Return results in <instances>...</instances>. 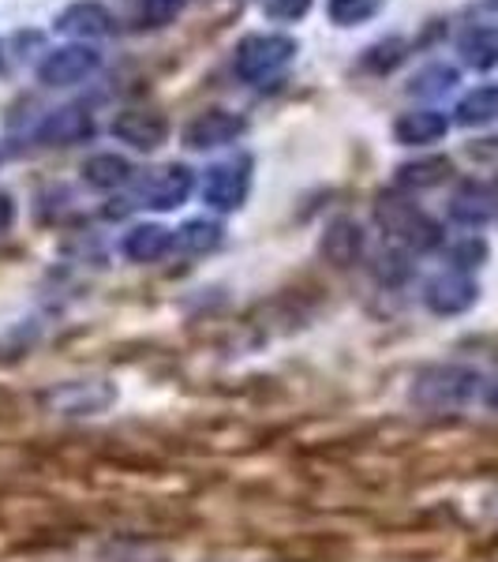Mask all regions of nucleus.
Here are the masks:
<instances>
[{
  "mask_svg": "<svg viewBox=\"0 0 498 562\" xmlns=\"http://www.w3.org/2000/svg\"><path fill=\"white\" fill-rule=\"evenodd\" d=\"M113 135L139 150H150V147H158V143H166L169 121L161 113H154V109H124L113 121Z\"/></svg>",
  "mask_w": 498,
  "mask_h": 562,
  "instance_id": "39448f33",
  "label": "nucleus"
},
{
  "mask_svg": "<svg viewBox=\"0 0 498 562\" xmlns=\"http://www.w3.org/2000/svg\"><path fill=\"white\" fill-rule=\"evenodd\" d=\"M461 57L468 60L473 68L487 71L498 65V26H473V31L461 38Z\"/></svg>",
  "mask_w": 498,
  "mask_h": 562,
  "instance_id": "9d476101",
  "label": "nucleus"
},
{
  "mask_svg": "<svg viewBox=\"0 0 498 562\" xmlns=\"http://www.w3.org/2000/svg\"><path fill=\"white\" fill-rule=\"evenodd\" d=\"M244 192H248V161H225V166H214L211 177H206V188L203 195L211 199L214 206H222V211H229V206H237Z\"/></svg>",
  "mask_w": 498,
  "mask_h": 562,
  "instance_id": "423d86ee",
  "label": "nucleus"
},
{
  "mask_svg": "<svg viewBox=\"0 0 498 562\" xmlns=\"http://www.w3.org/2000/svg\"><path fill=\"white\" fill-rule=\"evenodd\" d=\"M188 188H192V177L180 166L154 169V173L143 180V195L150 199V206H177L180 199L188 195Z\"/></svg>",
  "mask_w": 498,
  "mask_h": 562,
  "instance_id": "1a4fd4ad",
  "label": "nucleus"
},
{
  "mask_svg": "<svg viewBox=\"0 0 498 562\" xmlns=\"http://www.w3.org/2000/svg\"><path fill=\"white\" fill-rule=\"evenodd\" d=\"M296 57V42L288 34H248L237 45V57H233V68L244 83H267L278 71L288 68V60Z\"/></svg>",
  "mask_w": 498,
  "mask_h": 562,
  "instance_id": "f257e3e1",
  "label": "nucleus"
},
{
  "mask_svg": "<svg viewBox=\"0 0 498 562\" xmlns=\"http://www.w3.org/2000/svg\"><path fill=\"white\" fill-rule=\"evenodd\" d=\"M405 60V42L401 38H386L378 45H371L364 53V68H371L375 76H386V71H394L397 65Z\"/></svg>",
  "mask_w": 498,
  "mask_h": 562,
  "instance_id": "4468645a",
  "label": "nucleus"
},
{
  "mask_svg": "<svg viewBox=\"0 0 498 562\" xmlns=\"http://www.w3.org/2000/svg\"><path fill=\"white\" fill-rule=\"evenodd\" d=\"M383 12V0H326V15L338 26H360Z\"/></svg>",
  "mask_w": 498,
  "mask_h": 562,
  "instance_id": "f8f14e48",
  "label": "nucleus"
},
{
  "mask_svg": "<svg viewBox=\"0 0 498 562\" xmlns=\"http://www.w3.org/2000/svg\"><path fill=\"white\" fill-rule=\"evenodd\" d=\"M8 222H12V203L8 195H0V229H8Z\"/></svg>",
  "mask_w": 498,
  "mask_h": 562,
  "instance_id": "4be33fe9",
  "label": "nucleus"
},
{
  "mask_svg": "<svg viewBox=\"0 0 498 562\" xmlns=\"http://www.w3.org/2000/svg\"><path fill=\"white\" fill-rule=\"evenodd\" d=\"M262 12H267V20H274V23H296L312 12V0H267Z\"/></svg>",
  "mask_w": 498,
  "mask_h": 562,
  "instance_id": "6ab92c4d",
  "label": "nucleus"
},
{
  "mask_svg": "<svg viewBox=\"0 0 498 562\" xmlns=\"http://www.w3.org/2000/svg\"><path fill=\"white\" fill-rule=\"evenodd\" d=\"M487 214H491V203H487V195L479 188H465L454 199V217H461V222H484Z\"/></svg>",
  "mask_w": 498,
  "mask_h": 562,
  "instance_id": "a211bd4d",
  "label": "nucleus"
},
{
  "mask_svg": "<svg viewBox=\"0 0 498 562\" xmlns=\"http://www.w3.org/2000/svg\"><path fill=\"white\" fill-rule=\"evenodd\" d=\"M90 132H94V121H90L87 109H57V113H49V121L42 124V143H53V147H71V143H83L90 139Z\"/></svg>",
  "mask_w": 498,
  "mask_h": 562,
  "instance_id": "0eeeda50",
  "label": "nucleus"
},
{
  "mask_svg": "<svg viewBox=\"0 0 498 562\" xmlns=\"http://www.w3.org/2000/svg\"><path fill=\"white\" fill-rule=\"evenodd\" d=\"M57 31L79 42L105 38V34H113V12H109L102 0H76V4H68L57 15Z\"/></svg>",
  "mask_w": 498,
  "mask_h": 562,
  "instance_id": "7ed1b4c3",
  "label": "nucleus"
},
{
  "mask_svg": "<svg viewBox=\"0 0 498 562\" xmlns=\"http://www.w3.org/2000/svg\"><path fill=\"white\" fill-rule=\"evenodd\" d=\"M498 116V87H476L468 90L465 98L457 102V121L461 124H487Z\"/></svg>",
  "mask_w": 498,
  "mask_h": 562,
  "instance_id": "9b49d317",
  "label": "nucleus"
},
{
  "mask_svg": "<svg viewBox=\"0 0 498 562\" xmlns=\"http://www.w3.org/2000/svg\"><path fill=\"white\" fill-rule=\"evenodd\" d=\"M446 116L434 113V109H420V113H405L401 121L394 124V135L397 143H405V147H423V143H434L446 135Z\"/></svg>",
  "mask_w": 498,
  "mask_h": 562,
  "instance_id": "6e6552de",
  "label": "nucleus"
},
{
  "mask_svg": "<svg viewBox=\"0 0 498 562\" xmlns=\"http://www.w3.org/2000/svg\"><path fill=\"white\" fill-rule=\"evenodd\" d=\"M217 225H206V222H192V225H184V233H180V244L184 248H192V251H206V248H214L217 244Z\"/></svg>",
  "mask_w": 498,
  "mask_h": 562,
  "instance_id": "412c9836",
  "label": "nucleus"
},
{
  "mask_svg": "<svg viewBox=\"0 0 498 562\" xmlns=\"http://www.w3.org/2000/svg\"><path fill=\"white\" fill-rule=\"evenodd\" d=\"M184 8V0H143L139 4V26H166L173 23Z\"/></svg>",
  "mask_w": 498,
  "mask_h": 562,
  "instance_id": "f3484780",
  "label": "nucleus"
},
{
  "mask_svg": "<svg viewBox=\"0 0 498 562\" xmlns=\"http://www.w3.org/2000/svg\"><path fill=\"white\" fill-rule=\"evenodd\" d=\"M83 173H87L90 184L113 188V184H121V180L128 177V161L116 158V154H98V158H90V161H87Z\"/></svg>",
  "mask_w": 498,
  "mask_h": 562,
  "instance_id": "ddd939ff",
  "label": "nucleus"
},
{
  "mask_svg": "<svg viewBox=\"0 0 498 562\" xmlns=\"http://www.w3.org/2000/svg\"><path fill=\"white\" fill-rule=\"evenodd\" d=\"M446 173H450V161L431 158V161H420V166H405L401 180H409V184H434V180H442Z\"/></svg>",
  "mask_w": 498,
  "mask_h": 562,
  "instance_id": "aec40b11",
  "label": "nucleus"
},
{
  "mask_svg": "<svg viewBox=\"0 0 498 562\" xmlns=\"http://www.w3.org/2000/svg\"><path fill=\"white\" fill-rule=\"evenodd\" d=\"M457 83V71L446 68V65H431L423 68L420 76L412 79V90L416 94H442V90H450Z\"/></svg>",
  "mask_w": 498,
  "mask_h": 562,
  "instance_id": "dca6fc26",
  "label": "nucleus"
},
{
  "mask_svg": "<svg viewBox=\"0 0 498 562\" xmlns=\"http://www.w3.org/2000/svg\"><path fill=\"white\" fill-rule=\"evenodd\" d=\"M166 229H158V225H147V229H135L128 240H124V248H128V256L135 259H154V256H161L166 251Z\"/></svg>",
  "mask_w": 498,
  "mask_h": 562,
  "instance_id": "2eb2a0df",
  "label": "nucleus"
},
{
  "mask_svg": "<svg viewBox=\"0 0 498 562\" xmlns=\"http://www.w3.org/2000/svg\"><path fill=\"white\" fill-rule=\"evenodd\" d=\"M102 68V53L87 49V45H65V49H53L49 57L38 65V79L45 87H76L87 76Z\"/></svg>",
  "mask_w": 498,
  "mask_h": 562,
  "instance_id": "f03ea898",
  "label": "nucleus"
},
{
  "mask_svg": "<svg viewBox=\"0 0 498 562\" xmlns=\"http://www.w3.org/2000/svg\"><path fill=\"white\" fill-rule=\"evenodd\" d=\"M240 132H244V121L237 113H229V109H206V113H199L184 128V143L199 150L225 147V143H233Z\"/></svg>",
  "mask_w": 498,
  "mask_h": 562,
  "instance_id": "20e7f679",
  "label": "nucleus"
}]
</instances>
